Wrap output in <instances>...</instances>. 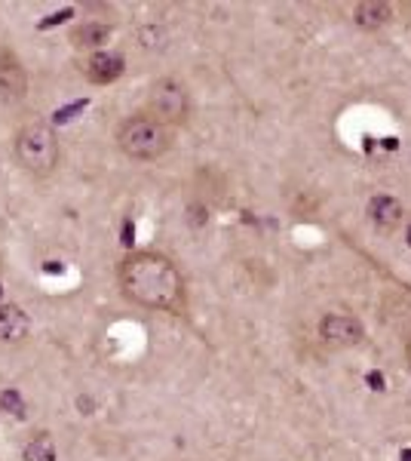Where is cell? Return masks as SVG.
Returning <instances> with one entry per match:
<instances>
[{
  "label": "cell",
  "instance_id": "6da1fadb",
  "mask_svg": "<svg viewBox=\"0 0 411 461\" xmlns=\"http://www.w3.org/2000/svg\"><path fill=\"white\" fill-rule=\"evenodd\" d=\"M117 284L130 302L151 311H166V314L182 317L188 311V293H184V277L172 258L154 249H138L121 258L117 265Z\"/></svg>",
  "mask_w": 411,
  "mask_h": 461
},
{
  "label": "cell",
  "instance_id": "7a4b0ae2",
  "mask_svg": "<svg viewBox=\"0 0 411 461\" xmlns=\"http://www.w3.org/2000/svg\"><path fill=\"white\" fill-rule=\"evenodd\" d=\"M117 148L126 154L130 160L138 163H154L172 148V126L163 121H156L147 111L132 114L117 126Z\"/></svg>",
  "mask_w": 411,
  "mask_h": 461
},
{
  "label": "cell",
  "instance_id": "3957f363",
  "mask_svg": "<svg viewBox=\"0 0 411 461\" xmlns=\"http://www.w3.org/2000/svg\"><path fill=\"white\" fill-rule=\"evenodd\" d=\"M13 154H16L19 167L34 178L52 176L58 167V158H62L56 130L43 121H31V123L19 126L16 139H13Z\"/></svg>",
  "mask_w": 411,
  "mask_h": 461
},
{
  "label": "cell",
  "instance_id": "277c9868",
  "mask_svg": "<svg viewBox=\"0 0 411 461\" xmlns=\"http://www.w3.org/2000/svg\"><path fill=\"white\" fill-rule=\"evenodd\" d=\"M147 114L163 121L166 126H184L191 121V93L182 80L160 77L147 93Z\"/></svg>",
  "mask_w": 411,
  "mask_h": 461
},
{
  "label": "cell",
  "instance_id": "5b68a950",
  "mask_svg": "<svg viewBox=\"0 0 411 461\" xmlns=\"http://www.w3.org/2000/svg\"><path fill=\"white\" fill-rule=\"evenodd\" d=\"M319 339L332 348H353L365 339V326L350 314H326L319 320Z\"/></svg>",
  "mask_w": 411,
  "mask_h": 461
},
{
  "label": "cell",
  "instance_id": "8992f818",
  "mask_svg": "<svg viewBox=\"0 0 411 461\" xmlns=\"http://www.w3.org/2000/svg\"><path fill=\"white\" fill-rule=\"evenodd\" d=\"M28 93V71L10 47H0V99L22 102Z\"/></svg>",
  "mask_w": 411,
  "mask_h": 461
},
{
  "label": "cell",
  "instance_id": "52a82bcc",
  "mask_svg": "<svg viewBox=\"0 0 411 461\" xmlns=\"http://www.w3.org/2000/svg\"><path fill=\"white\" fill-rule=\"evenodd\" d=\"M126 71V59L121 53H111V50H99L84 62V74L89 84L95 86H108L114 80H121Z\"/></svg>",
  "mask_w": 411,
  "mask_h": 461
},
{
  "label": "cell",
  "instance_id": "ba28073f",
  "mask_svg": "<svg viewBox=\"0 0 411 461\" xmlns=\"http://www.w3.org/2000/svg\"><path fill=\"white\" fill-rule=\"evenodd\" d=\"M365 215H369V221L378 230H393L402 225V219H406V206H402V200L393 194H375L369 200V206H365Z\"/></svg>",
  "mask_w": 411,
  "mask_h": 461
},
{
  "label": "cell",
  "instance_id": "9c48e42d",
  "mask_svg": "<svg viewBox=\"0 0 411 461\" xmlns=\"http://www.w3.org/2000/svg\"><path fill=\"white\" fill-rule=\"evenodd\" d=\"M31 332V317L19 304H0V345H22Z\"/></svg>",
  "mask_w": 411,
  "mask_h": 461
},
{
  "label": "cell",
  "instance_id": "30bf717a",
  "mask_svg": "<svg viewBox=\"0 0 411 461\" xmlns=\"http://www.w3.org/2000/svg\"><path fill=\"white\" fill-rule=\"evenodd\" d=\"M111 34H114V28H111L108 22H80L77 28H71V43L77 50H93V53H99L104 43L111 41Z\"/></svg>",
  "mask_w": 411,
  "mask_h": 461
},
{
  "label": "cell",
  "instance_id": "8fae6325",
  "mask_svg": "<svg viewBox=\"0 0 411 461\" xmlns=\"http://www.w3.org/2000/svg\"><path fill=\"white\" fill-rule=\"evenodd\" d=\"M390 19H393V6L387 0H362L353 10V22L365 28V32H378V28L390 25Z\"/></svg>",
  "mask_w": 411,
  "mask_h": 461
},
{
  "label": "cell",
  "instance_id": "7c38bea8",
  "mask_svg": "<svg viewBox=\"0 0 411 461\" xmlns=\"http://www.w3.org/2000/svg\"><path fill=\"white\" fill-rule=\"evenodd\" d=\"M22 461H56V443L49 434H37L22 449Z\"/></svg>",
  "mask_w": 411,
  "mask_h": 461
},
{
  "label": "cell",
  "instance_id": "4fadbf2b",
  "mask_svg": "<svg viewBox=\"0 0 411 461\" xmlns=\"http://www.w3.org/2000/svg\"><path fill=\"white\" fill-rule=\"evenodd\" d=\"M0 409L13 412L16 419H25V400H22V393H19V391H13V388L0 391Z\"/></svg>",
  "mask_w": 411,
  "mask_h": 461
},
{
  "label": "cell",
  "instance_id": "5bb4252c",
  "mask_svg": "<svg viewBox=\"0 0 411 461\" xmlns=\"http://www.w3.org/2000/svg\"><path fill=\"white\" fill-rule=\"evenodd\" d=\"M84 108H86V99H84V102H74V105H68V108H56V114H52V123H56V126L71 123V117H74V114H80Z\"/></svg>",
  "mask_w": 411,
  "mask_h": 461
},
{
  "label": "cell",
  "instance_id": "9a60e30c",
  "mask_svg": "<svg viewBox=\"0 0 411 461\" xmlns=\"http://www.w3.org/2000/svg\"><path fill=\"white\" fill-rule=\"evenodd\" d=\"M71 13L74 10H62V13H52V16H47L40 22L37 28H52V25H58V22H65V19H71Z\"/></svg>",
  "mask_w": 411,
  "mask_h": 461
},
{
  "label": "cell",
  "instance_id": "2e32d148",
  "mask_svg": "<svg viewBox=\"0 0 411 461\" xmlns=\"http://www.w3.org/2000/svg\"><path fill=\"white\" fill-rule=\"evenodd\" d=\"M369 384H375V391H384V375L369 373Z\"/></svg>",
  "mask_w": 411,
  "mask_h": 461
},
{
  "label": "cell",
  "instance_id": "e0dca14e",
  "mask_svg": "<svg viewBox=\"0 0 411 461\" xmlns=\"http://www.w3.org/2000/svg\"><path fill=\"white\" fill-rule=\"evenodd\" d=\"M399 461H411V449H402L399 452Z\"/></svg>",
  "mask_w": 411,
  "mask_h": 461
},
{
  "label": "cell",
  "instance_id": "ac0fdd59",
  "mask_svg": "<svg viewBox=\"0 0 411 461\" xmlns=\"http://www.w3.org/2000/svg\"><path fill=\"white\" fill-rule=\"evenodd\" d=\"M406 363H408V369H411V341L406 345Z\"/></svg>",
  "mask_w": 411,
  "mask_h": 461
},
{
  "label": "cell",
  "instance_id": "d6986e66",
  "mask_svg": "<svg viewBox=\"0 0 411 461\" xmlns=\"http://www.w3.org/2000/svg\"><path fill=\"white\" fill-rule=\"evenodd\" d=\"M0 299H4V286H0Z\"/></svg>",
  "mask_w": 411,
  "mask_h": 461
}]
</instances>
